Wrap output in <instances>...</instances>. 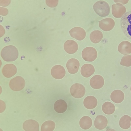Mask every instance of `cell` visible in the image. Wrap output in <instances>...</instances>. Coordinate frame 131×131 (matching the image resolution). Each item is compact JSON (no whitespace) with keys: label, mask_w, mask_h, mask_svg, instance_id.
Masks as SVG:
<instances>
[{"label":"cell","mask_w":131,"mask_h":131,"mask_svg":"<svg viewBox=\"0 0 131 131\" xmlns=\"http://www.w3.org/2000/svg\"><path fill=\"white\" fill-rule=\"evenodd\" d=\"M1 54L3 59L7 62L14 61L18 56L17 49L15 47L12 45L4 47L2 50Z\"/></svg>","instance_id":"obj_1"},{"label":"cell","mask_w":131,"mask_h":131,"mask_svg":"<svg viewBox=\"0 0 131 131\" xmlns=\"http://www.w3.org/2000/svg\"><path fill=\"white\" fill-rule=\"evenodd\" d=\"M121 28L125 35L131 39V11L126 12L120 21Z\"/></svg>","instance_id":"obj_2"},{"label":"cell","mask_w":131,"mask_h":131,"mask_svg":"<svg viewBox=\"0 0 131 131\" xmlns=\"http://www.w3.org/2000/svg\"><path fill=\"white\" fill-rule=\"evenodd\" d=\"M93 9L99 16L105 17L110 13V8L108 4L103 1H99L96 2L93 6Z\"/></svg>","instance_id":"obj_3"},{"label":"cell","mask_w":131,"mask_h":131,"mask_svg":"<svg viewBox=\"0 0 131 131\" xmlns=\"http://www.w3.org/2000/svg\"><path fill=\"white\" fill-rule=\"evenodd\" d=\"M97 55L96 50L92 47H88L85 48L82 52L83 59L88 62H93L96 59Z\"/></svg>","instance_id":"obj_4"},{"label":"cell","mask_w":131,"mask_h":131,"mask_svg":"<svg viewBox=\"0 0 131 131\" xmlns=\"http://www.w3.org/2000/svg\"><path fill=\"white\" fill-rule=\"evenodd\" d=\"M70 92L71 95L76 98L82 97L85 93V89L84 86L79 83H75L71 86Z\"/></svg>","instance_id":"obj_5"},{"label":"cell","mask_w":131,"mask_h":131,"mask_svg":"<svg viewBox=\"0 0 131 131\" xmlns=\"http://www.w3.org/2000/svg\"><path fill=\"white\" fill-rule=\"evenodd\" d=\"M25 84V80L22 77L17 76L10 80L9 86L12 90L15 91H19L24 88Z\"/></svg>","instance_id":"obj_6"},{"label":"cell","mask_w":131,"mask_h":131,"mask_svg":"<svg viewBox=\"0 0 131 131\" xmlns=\"http://www.w3.org/2000/svg\"><path fill=\"white\" fill-rule=\"evenodd\" d=\"M69 32L71 37L79 41L83 40L86 35V32L84 30L79 27L72 28Z\"/></svg>","instance_id":"obj_7"},{"label":"cell","mask_w":131,"mask_h":131,"mask_svg":"<svg viewBox=\"0 0 131 131\" xmlns=\"http://www.w3.org/2000/svg\"><path fill=\"white\" fill-rule=\"evenodd\" d=\"M52 76L54 78L60 79L64 77L66 74V70L62 66L56 65L53 66L51 70Z\"/></svg>","instance_id":"obj_8"},{"label":"cell","mask_w":131,"mask_h":131,"mask_svg":"<svg viewBox=\"0 0 131 131\" xmlns=\"http://www.w3.org/2000/svg\"><path fill=\"white\" fill-rule=\"evenodd\" d=\"M80 66L79 62L75 58H71L69 59L66 65L68 72L71 74H75L77 73Z\"/></svg>","instance_id":"obj_9"},{"label":"cell","mask_w":131,"mask_h":131,"mask_svg":"<svg viewBox=\"0 0 131 131\" xmlns=\"http://www.w3.org/2000/svg\"><path fill=\"white\" fill-rule=\"evenodd\" d=\"M90 83L93 89H97L101 88L104 83V80L101 76L99 75H94L90 80Z\"/></svg>","instance_id":"obj_10"},{"label":"cell","mask_w":131,"mask_h":131,"mask_svg":"<svg viewBox=\"0 0 131 131\" xmlns=\"http://www.w3.org/2000/svg\"><path fill=\"white\" fill-rule=\"evenodd\" d=\"M99 22L100 28L105 31H108L112 30L115 25L114 20L111 18H108L103 19Z\"/></svg>","instance_id":"obj_11"},{"label":"cell","mask_w":131,"mask_h":131,"mask_svg":"<svg viewBox=\"0 0 131 131\" xmlns=\"http://www.w3.org/2000/svg\"><path fill=\"white\" fill-rule=\"evenodd\" d=\"M64 49L66 52L69 54H73L78 50V46L77 42L71 40L67 41L64 45Z\"/></svg>","instance_id":"obj_12"},{"label":"cell","mask_w":131,"mask_h":131,"mask_svg":"<svg viewBox=\"0 0 131 131\" xmlns=\"http://www.w3.org/2000/svg\"><path fill=\"white\" fill-rule=\"evenodd\" d=\"M17 72L16 67L12 64H8L5 65L2 71L3 75L7 78H10L16 74Z\"/></svg>","instance_id":"obj_13"},{"label":"cell","mask_w":131,"mask_h":131,"mask_svg":"<svg viewBox=\"0 0 131 131\" xmlns=\"http://www.w3.org/2000/svg\"><path fill=\"white\" fill-rule=\"evenodd\" d=\"M23 127L26 131H39V125L36 121L28 119L24 122Z\"/></svg>","instance_id":"obj_14"},{"label":"cell","mask_w":131,"mask_h":131,"mask_svg":"<svg viewBox=\"0 0 131 131\" xmlns=\"http://www.w3.org/2000/svg\"><path fill=\"white\" fill-rule=\"evenodd\" d=\"M108 124L106 117L103 115L97 116L94 120V125L97 129L101 130L105 128Z\"/></svg>","instance_id":"obj_15"},{"label":"cell","mask_w":131,"mask_h":131,"mask_svg":"<svg viewBox=\"0 0 131 131\" xmlns=\"http://www.w3.org/2000/svg\"><path fill=\"white\" fill-rule=\"evenodd\" d=\"M95 69L93 65L86 63L83 65L81 69V75L85 78H89L94 73Z\"/></svg>","instance_id":"obj_16"},{"label":"cell","mask_w":131,"mask_h":131,"mask_svg":"<svg viewBox=\"0 0 131 131\" xmlns=\"http://www.w3.org/2000/svg\"><path fill=\"white\" fill-rule=\"evenodd\" d=\"M97 101L96 97L93 96H89L86 97L83 101L84 107L89 109L94 108L97 106Z\"/></svg>","instance_id":"obj_17"},{"label":"cell","mask_w":131,"mask_h":131,"mask_svg":"<svg viewBox=\"0 0 131 131\" xmlns=\"http://www.w3.org/2000/svg\"><path fill=\"white\" fill-rule=\"evenodd\" d=\"M110 98L111 100L115 103H119L123 101L124 95L122 91L118 90H115L111 93Z\"/></svg>","instance_id":"obj_18"},{"label":"cell","mask_w":131,"mask_h":131,"mask_svg":"<svg viewBox=\"0 0 131 131\" xmlns=\"http://www.w3.org/2000/svg\"><path fill=\"white\" fill-rule=\"evenodd\" d=\"M67 107L68 105L66 102L62 99L56 101L54 106V110L59 113H62L65 112L66 111Z\"/></svg>","instance_id":"obj_19"},{"label":"cell","mask_w":131,"mask_h":131,"mask_svg":"<svg viewBox=\"0 0 131 131\" xmlns=\"http://www.w3.org/2000/svg\"><path fill=\"white\" fill-rule=\"evenodd\" d=\"M92 122L91 118L88 116H85L82 117L79 121L80 127L82 129L87 130L91 127L92 125Z\"/></svg>","instance_id":"obj_20"},{"label":"cell","mask_w":131,"mask_h":131,"mask_svg":"<svg viewBox=\"0 0 131 131\" xmlns=\"http://www.w3.org/2000/svg\"><path fill=\"white\" fill-rule=\"evenodd\" d=\"M131 117L129 116L125 115L120 119L119 124L122 128L126 129L129 128L131 126Z\"/></svg>","instance_id":"obj_21"},{"label":"cell","mask_w":131,"mask_h":131,"mask_svg":"<svg viewBox=\"0 0 131 131\" xmlns=\"http://www.w3.org/2000/svg\"><path fill=\"white\" fill-rule=\"evenodd\" d=\"M103 37L102 32L99 30H95L92 32L90 35V39L91 41L94 43L100 42Z\"/></svg>","instance_id":"obj_22"},{"label":"cell","mask_w":131,"mask_h":131,"mask_svg":"<svg viewBox=\"0 0 131 131\" xmlns=\"http://www.w3.org/2000/svg\"><path fill=\"white\" fill-rule=\"evenodd\" d=\"M102 109L103 112L107 115H111L113 113L115 110V105L112 103L106 102L103 103Z\"/></svg>","instance_id":"obj_23"},{"label":"cell","mask_w":131,"mask_h":131,"mask_svg":"<svg viewBox=\"0 0 131 131\" xmlns=\"http://www.w3.org/2000/svg\"><path fill=\"white\" fill-rule=\"evenodd\" d=\"M56 126L54 122L48 120L44 122L42 124L41 131H53Z\"/></svg>","instance_id":"obj_24"},{"label":"cell","mask_w":131,"mask_h":131,"mask_svg":"<svg viewBox=\"0 0 131 131\" xmlns=\"http://www.w3.org/2000/svg\"><path fill=\"white\" fill-rule=\"evenodd\" d=\"M120 64L126 67L131 66V56L127 55L124 56L122 58L120 62Z\"/></svg>","instance_id":"obj_25"},{"label":"cell","mask_w":131,"mask_h":131,"mask_svg":"<svg viewBox=\"0 0 131 131\" xmlns=\"http://www.w3.org/2000/svg\"><path fill=\"white\" fill-rule=\"evenodd\" d=\"M105 131H116L115 129L112 128H108Z\"/></svg>","instance_id":"obj_26"},{"label":"cell","mask_w":131,"mask_h":131,"mask_svg":"<svg viewBox=\"0 0 131 131\" xmlns=\"http://www.w3.org/2000/svg\"><path fill=\"white\" fill-rule=\"evenodd\" d=\"M130 91H131V87H130Z\"/></svg>","instance_id":"obj_27"}]
</instances>
